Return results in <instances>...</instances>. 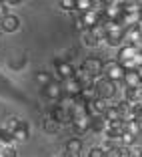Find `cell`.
I'll return each mask as SVG.
<instances>
[{"label":"cell","mask_w":142,"mask_h":157,"mask_svg":"<svg viewBox=\"0 0 142 157\" xmlns=\"http://www.w3.org/2000/svg\"><path fill=\"white\" fill-rule=\"evenodd\" d=\"M54 78H52V75L48 73V71H38L36 73V83L42 85V87H46V85H50Z\"/></svg>","instance_id":"25"},{"label":"cell","mask_w":142,"mask_h":157,"mask_svg":"<svg viewBox=\"0 0 142 157\" xmlns=\"http://www.w3.org/2000/svg\"><path fill=\"white\" fill-rule=\"evenodd\" d=\"M92 6H94V0H76V10H78L80 14L90 12Z\"/></svg>","instance_id":"26"},{"label":"cell","mask_w":142,"mask_h":157,"mask_svg":"<svg viewBox=\"0 0 142 157\" xmlns=\"http://www.w3.org/2000/svg\"><path fill=\"white\" fill-rule=\"evenodd\" d=\"M94 87H96V93H98V99H104V101H110V99L116 95V83H112V81H108V78L100 77L96 78V83H94Z\"/></svg>","instance_id":"3"},{"label":"cell","mask_w":142,"mask_h":157,"mask_svg":"<svg viewBox=\"0 0 142 157\" xmlns=\"http://www.w3.org/2000/svg\"><path fill=\"white\" fill-rule=\"evenodd\" d=\"M138 75H140V81H142V67H140V69H138Z\"/></svg>","instance_id":"38"},{"label":"cell","mask_w":142,"mask_h":157,"mask_svg":"<svg viewBox=\"0 0 142 157\" xmlns=\"http://www.w3.org/2000/svg\"><path fill=\"white\" fill-rule=\"evenodd\" d=\"M82 139L80 137H72V139H68L66 141V149L64 151H70V153H80L82 151Z\"/></svg>","instance_id":"21"},{"label":"cell","mask_w":142,"mask_h":157,"mask_svg":"<svg viewBox=\"0 0 142 157\" xmlns=\"http://www.w3.org/2000/svg\"><path fill=\"white\" fill-rule=\"evenodd\" d=\"M82 42H84L86 46H90V48H94V46L100 44V42H98L96 38H94V34H92L90 30H84V33H82Z\"/></svg>","instance_id":"27"},{"label":"cell","mask_w":142,"mask_h":157,"mask_svg":"<svg viewBox=\"0 0 142 157\" xmlns=\"http://www.w3.org/2000/svg\"><path fill=\"white\" fill-rule=\"evenodd\" d=\"M106 157H108V155H106Z\"/></svg>","instance_id":"42"},{"label":"cell","mask_w":142,"mask_h":157,"mask_svg":"<svg viewBox=\"0 0 142 157\" xmlns=\"http://www.w3.org/2000/svg\"><path fill=\"white\" fill-rule=\"evenodd\" d=\"M62 89H64V95H66V97H80V93H82V85L78 83L76 77L62 81Z\"/></svg>","instance_id":"9"},{"label":"cell","mask_w":142,"mask_h":157,"mask_svg":"<svg viewBox=\"0 0 142 157\" xmlns=\"http://www.w3.org/2000/svg\"><path fill=\"white\" fill-rule=\"evenodd\" d=\"M74 26H76V30H80V33H84V30H86V26H84V22H82V18H80V16H76V18H74Z\"/></svg>","instance_id":"32"},{"label":"cell","mask_w":142,"mask_h":157,"mask_svg":"<svg viewBox=\"0 0 142 157\" xmlns=\"http://www.w3.org/2000/svg\"><path fill=\"white\" fill-rule=\"evenodd\" d=\"M124 131L136 137V135L142 131V123L140 121H124Z\"/></svg>","instance_id":"22"},{"label":"cell","mask_w":142,"mask_h":157,"mask_svg":"<svg viewBox=\"0 0 142 157\" xmlns=\"http://www.w3.org/2000/svg\"><path fill=\"white\" fill-rule=\"evenodd\" d=\"M88 157H106V153L102 151V147L98 145V147H92L90 151H88Z\"/></svg>","instance_id":"31"},{"label":"cell","mask_w":142,"mask_h":157,"mask_svg":"<svg viewBox=\"0 0 142 157\" xmlns=\"http://www.w3.org/2000/svg\"><path fill=\"white\" fill-rule=\"evenodd\" d=\"M0 157H18V151H16V147H4Z\"/></svg>","instance_id":"30"},{"label":"cell","mask_w":142,"mask_h":157,"mask_svg":"<svg viewBox=\"0 0 142 157\" xmlns=\"http://www.w3.org/2000/svg\"><path fill=\"white\" fill-rule=\"evenodd\" d=\"M50 117H52L54 121H58L60 125H72V113H70V111H66V109H62L60 105L52 107Z\"/></svg>","instance_id":"10"},{"label":"cell","mask_w":142,"mask_h":157,"mask_svg":"<svg viewBox=\"0 0 142 157\" xmlns=\"http://www.w3.org/2000/svg\"><path fill=\"white\" fill-rule=\"evenodd\" d=\"M6 16H8V12H6V4H4V2H0V22H2Z\"/></svg>","instance_id":"33"},{"label":"cell","mask_w":142,"mask_h":157,"mask_svg":"<svg viewBox=\"0 0 142 157\" xmlns=\"http://www.w3.org/2000/svg\"><path fill=\"white\" fill-rule=\"evenodd\" d=\"M122 10L124 14H140L142 2H122Z\"/></svg>","instance_id":"24"},{"label":"cell","mask_w":142,"mask_h":157,"mask_svg":"<svg viewBox=\"0 0 142 157\" xmlns=\"http://www.w3.org/2000/svg\"><path fill=\"white\" fill-rule=\"evenodd\" d=\"M124 101L128 103H142V85L136 89H126L124 93Z\"/></svg>","instance_id":"19"},{"label":"cell","mask_w":142,"mask_h":157,"mask_svg":"<svg viewBox=\"0 0 142 157\" xmlns=\"http://www.w3.org/2000/svg\"><path fill=\"white\" fill-rule=\"evenodd\" d=\"M104 26H106V40L104 42L108 46H118L120 48L124 42V36H126V28L118 22H112V20H106Z\"/></svg>","instance_id":"1"},{"label":"cell","mask_w":142,"mask_h":157,"mask_svg":"<svg viewBox=\"0 0 142 157\" xmlns=\"http://www.w3.org/2000/svg\"><path fill=\"white\" fill-rule=\"evenodd\" d=\"M0 133H2V125H0Z\"/></svg>","instance_id":"40"},{"label":"cell","mask_w":142,"mask_h":157,"mask_svg":"<svg viewBox=\"0 0 142 157\" xmlns=\"http://www.w3.org/2000/svg\"><path fill=\"white\" fill-rule=\"evenodd\" d=\"M2 149H4V145H2V141H0V153H2Z\"/></svg>","instance_id":"39"},{"label":"cell","mask_w":142,"mask_h":157,"mask_svg":"<svg viewBox=\"0 0 142 157\" xmlns=\"http://www.w3.org/2000/svg\"><path fill=\"white\" fill-rule=\"evenodd\" d=\"M20 123H22V119H18L16 115H8V117H4V119H0L2 131H8V133H12V135H14V131L20 127Z\"/></svg>","instance_id":"12"},{"label":"cell","mask_w":142,"mask_h":157,"mask_svg":"<svg viewBox=\"0 0 142 157\" xmlns=\"http://www.w3.org/2000/svg\"><path fill=\"white\" fill-rule=\"evenodd\" d=\"M0 28L4 30V33H16L20 28V18L16 16V14H8L2 22H0Z\"/></svg>","instance_id":"11"},{"label":"cell","mask_w":142,"mask_h":157,"mask_svg":"<svg viewBox=\"0 0 142 157\" xmlns=\"http://www.w3.org/2000/svg\"><path fill=\"white\" fill-rule=\"evenodd\" d=\"M62 157H80V153H70V151H64Z\"/></svg>","instance_id":"34"},{"label":"cell","mask_w":142,"mask_h":157,"mask_svg":"<svg viewBox=\"0 0 142 157\" xmlns=\"http://www.w3.org/2000/svg\"><path fill=\"white\" fill-rule=\"evenodd\" d=\"M124 67L120 65L118 60H108V63H104V73H102V77L108 78V81H112V83H120V81H124Z\"/></svg>","instance_id":"2"},{"label":"cell","mask_w":142,"mask_h":157,"mask_svg":"<svg viewBox=\"0 0 142 157\" xmlns=\"http://www.w3.org/2000/svg\"><path fill=\"white\" fill-rule=\"evenodd\" d=\"M74 77L78 78V83L82 85V89H86V87H92V85L96 83V78H94V77H90V75H88L86 71L82 69V67H80V69H76V75H74Z\"/></svg>","instance_id":"16"},{"label":"cell","mask_w":142,"mask_h":157,"mask_svg":"<svg viewBox=\"0 0 142 157\" xmlns=\"http://www.w3.org/2000/svg\"><path fill=\"white\" fill-rule=\"evenodd\" d=\"M122 83L126 85V89H136V87H140L142 81H140L138 71H126V73H124V81H122Z\"/></svg>","instance_id":"13"},{"label":"cell","mask_w":142,"mask_h":157,"mask_svg":"<svg viewBox=\"0 0 142 157\" xmlns=\"http://www.w3.org/2000/svg\"><path fill=\"white\" fill-rule=\"evenodd\" d=\"M42 129H44V133H48V135H56L60 129H62V125H60L58 121H54L50 115H48L44 121H42Z\"/></svg>","instance_id":"15"},{"label":"cell","mask_w":142,"mask_h":157,"mask_svg":"<svg viewBox=\"0 0 142 157\" xmlns=\"http://www.w3.org/2000/svg\"><path fill=\"white\" fill-rule=\"evenodd\" d=\"M104 18L106 20H112V22H118L120 24V18H122V2H106V8H104Z\"/></svg>","instance_id":"5"},{"label":"cell","mask_w":142,"mask_h":157,"mask_svg":"<svg viewBox=\"0 0 142 157\" xmlns=\"http://www.w3.org/2000/svg\"><path fill=\"white\" fill-rule=\"evenodd\" d=\"M140 14H142V10H140Z\"/></svg>","instance_id":"41"},{"label":"cell","mask_w":142,"mask_h":157,"mask_svg":"<svg viewBox=\"0 0 142 157\" xmlns=\"http://www.w3.org/2000/svg\"><path fill=\"white\" fill-rule=\"evenodd\" d=\"M6 6H16V4H20V0H8V2H4Z\"/></svg>","instance_id":"35"},{"label":"cell","mask_w":142,"mask_h":157,"mask_svg":"<svg viewBox=\"0 0 142 157\" xmlns=\"http://www.w3.org/2000/svg\"><path fill=\"white\" fill-rule=\"evenodd\" d=\"M90 123H92V117L90 115H80V117H74L72 119V131L76 137H80V135H84L86 131H90Z\"/></svg>","instance_id":"6"},{"label":"cell","mask_w":142,"mask_h":157,"mask_svg":"<svg viewBox=\"0 0 142 157\" xmlns=\"http://www.w3.org/2000/svg\"><path fill=\"white\" fill-rule=\"evenodd\" d=\"M106 121L108 123H114V121H122V115H120V111H118V107H116V103L114 105H110L108 107V111H106Z\"/></svg>","instance_id":"23"},{"label":"cell","mask_w":142,"mask_h":157,"mask_svg":"<svg viewBox=\"0 0 142 157\" xmlns=\"http://www.w3.org/2000/svg\"><path fill=\"white\" fill-rule=\"evenodd\" d=\"M28 137H30V127L26 121H22L20 127L14 131V139H16V143H24V141H28Z\"/></svg>","instance_id":"17"},{"label":"cell","mask_w":142,"mask_h":157,"mask_svg":"<svg viewBox=\"0 0 142 157\" xmlns=\"http://www.w3.org/2000/svg\"><path fill=\"white\" fill-rule=\"evenodd\" d=\"M134 141H136V137L126 133V131H124V135L120 137V145H122V147H134Z\"/></svg>","instance_id":"28"},{"label":"cell","mask_w":142,"mask_h":157,"mask_svg":"<svg viewBox=\"0 0 142 157\" xmlns=\"http://www.w3.org/2000/svg\"><path fill=\"white\" fill-rule=\"evenodd\" d=\"M80 99H82V101H86L88 105H90V103H94V101L98 99L96 87L92 85V87H86V89H82V93H80Z\"/></svg>","instance_id":"20"},{"label":"cell","mask_w":142,"mask_h":157,"mask_svg":"<svg viewBox=\"0 0 142 157\" xmlns=\"http://www.w3.org/2000/svg\"><path fill=\"white\" fill-rule=\"evenodd\" d=\"M106 129H108V121H106V117H92L90 131H94V133H106Z\"/></svg>","instance_id":"18"},{"label":"cell","mask_w":142,"mask_h":157,"mask_svg":"<svg viewBox=\"0 0 142 157\" xmlns=\"http://www.w3.org/2000/svg\"><path fill=\"white\" fill-rule=\"evenodd\" d=\"M82 69L86 71L90 77L100 78V77H102V73H104V63H102L98 56H88V59H84Z\"/></svg>","instance_id":"4"},{"label":"cell","mask_w":142,"mask_h":157,"mask_svg":"<svg viewBox=\"0 0 142 157\" xmlns=\"http://www.w3.org/2000/svg\"><path fill=\"white\" fill-rule=\"evenodd\" d=\"M42 93H44V97H46V99H50V101H60V99L64 97V89H62V83H58V81H52L50 85L42 87Z\"/></svg>","instance_id":"7"},{"label":"cell","mask_w":142,"mask_h":157,"mask_svg":"<svg viewBox=\"0 0 142 157\" xmlns=\"http://www.w3.org/2000/svg\"><path fill=\"white\" fill-rule=\"evenodd\" d=\"M80 18H82V22H84V26H86V30H88V28H94L96 24H100V14L94 12V10L80 14Z\"/></svg>","instance_id":"14"},{"label":"cell","mask_w":142,"mask_h":157,"mask_svg":"<svg viewBox=\"0 0 142 157\" xmlns=\"http://www.w3.org/2000/svg\"><path fill=\"white\" fill-rule=\"evenodd\" d=\"M140 52V48L138 46H134V44H122L118 48V63L122 65V63H130V60H134V56Z\"/></svg>","instance_id":"8"},{"label":"cell","mask_w":142,"mask_h":157,"mask_svg":"<svg viewBox=\"0 0 142 157\" xmlns=\"http://www.w3.org/2000/svg\"><path fill=\"white\" fill-rule=\"evenodd\" d=\"M60 8L66 12H74L76 10V0H60Z\"/></svg>","instance_id":"29"},{"label":"cell","mask_w":142,"mask_h":157,"mask_svg":"<svg viewBox=\"0 0 142 157\" xmlns=\"http://www.w3.org/2000/svg\"><path fill=\"white\" fill-rule=\"evenodd\" d=\"M136 121H140V123H142V107H140V113H138V119Z\"/></svg>","instance_id":"37"},{"label":"cell","mask_w":142,"mask_h":157,"mask_svg":"<svg viewBox=\"0 0 142 157\" xmlns=\"http://www.w3.org/2000/svg\"><path fill=\"white\" fill-rule=\"evenodd\" d=\"M136 28H138V33H140V34H142V20H140V22H138V24H136Z\"/></svg>","instance_id":"36"}]
</instances>
